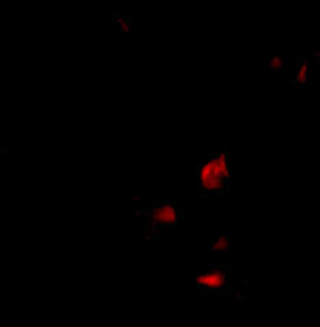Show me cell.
I'll use <instances>...</instances> for the list:
<instances>
[{
	"label": "cell",
	"mask_w": 320,
	"mask_h": 327,
	"mask_svg": "<svg viewBox=\"0 0 320 327\" xmlns=\"http://www.w3.org/2000/svg\"><path fill=\"white\" fill-rule=\"evenodd\" d=\"M230 164L226 152H219L201 164L197 171L199 188L206 193H219L227 186Z\"/></svg>",
	"instance_id": "cell-1"
},
{
	"label": "cell",
	"mask_w": 320,
	"mask_h": 327,
	"mask_svg": "<svg viewBox=\"0 0 320 327\" xmlns=\"http://www.w3.org/2000/svg\"><path fill=\"white\" fill-rule=\"evenodd\" d=\"M151 220L159 227H173L178 222V214L171 203L162 202L152 210Z\"/></svg>",
	"instance_id": "cell-2"
},
{
	"label": "cell",
	"mask_w": 320,
	"mask_h": 327,
	"mask_svg": "<svg viewBox=\"0 0 320 327\" xmlns=\"http://www.w3.org/2000/svg\"><path fill=\"white\" fill-rule=\"evenodd\" d=\"M196 284L206 290H220L227 285V277L219 268H212L207 273L196 277Z\"/></svg>",
	"instance_id": "cell-3"
},
{
	"label": "cell",
	"mask_w": 320,
	"mask_h": 327,
	"mask_svg": "<svg viewBox=\"0 0 320 327\" xmlns=\"http://www.w3.org/2000/svg\"><path fill=\"white\" fill-rule=\"evenodd\" d=\"M228 242H230V240H228V235L227 234H222L217 237V240H215L213 242H212L211 245V249H213V251H226L228 248Z\"/></svg>",
	"instance_id": "cell-4"
},
{
	"label": "cell",
	"mask_w": 320,
	"mask_h": 327,
	"mask_svg": "<svg viewBox=\"0 0 320 327\" xmlns=\"http://www.w3.org/2000/svg\"><path fill=\"white\" fill-rule=\"evenodd\" d=\"M307 77H308L307 65H300V67H297V73H296V81L299 84H303L307 80Z\"/></svg>",
	"instance_id": "cell-5"
},
{
	"label": "cell",
	"mask_w": 320,
	"mask_h": 327,
	"mask_svg": "<svg viewBox=\"0 0 320 327\" xmlns=\"http://www.w3.org/2000/svg\"><path fill=\"white\" fill-rule=\"evenodd\" d=\"M282 58L281 56H277V58H272L271 59V66L275 67V69H281L282 67Z\"/></svg>",
	"instance_id": "cell-6"
}]
</instances>
